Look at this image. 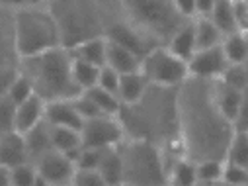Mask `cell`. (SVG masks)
Segmentation results:
<instances>
[{"label":"cell","instance_id":"obj_1","mask_svg":"<svg viewBox=\"0 0 248 186\" xmlns=\"http://www.w3.org/2000/svg\"><path fill=\"white\" fill-rule=\"evenodd\" d=\"M176 108L184 155L194 163L207 159L225 161L234 128L217 106L215 81L188 77L178 86Z\"/></svg>","mask_w":248,"mask_h":186},{"label":"cell","instance_id":"obj_2","mask_svg":"<svg viewBox=\"0 0 248 186\" xmlns=\"http://www.w3.org/2000/svg\"><path fill=\"white\" fill-rule=\"evenodd\" d=\"M176 92L178 88L149 85L141 100L121 106L117 118L125 139H143L160 147L180 141Z\"/></svg>","mask_w":248,"mask_h":186},{"label":"cell","instance_id":"obj_3","mask_svg":"<svg viewBox=\"0 0 248 186\" xmlns=\"http://www.w3.org/2000/svg\"><path fill=\"white\" fill-rule=\"evenodd\" d=\"M18 71L45 102L73 100L80 94L73 79V53L69 47H55L31 57H22Z\"/></svg>","mask_w":248,"mask_h":186},{"label":"cell","instance_id":"obj_4","mask_svg":"<svg viewBox=\"0 0 248 186\" xmlns=\"http://www.w3.org/2000/svg\"><path fill=\"white\" fill-rule=\"evenodd\" d=\"M108 4L155 47L166 45L184 24L190 22L176 10L174 0H108Z\"/></svg>","mask_w":248,"mask_h":186},{"label":"cell","instance_id":"obj_5","mask_svg":"<svg viewBox=\"0 0 248 186\" xmlns=\"http://www.w3.org/2000/svg\"><path fill=\"white\" fill-rule=\"evenodd\" d=\"M55 16L65 47L104 35V0H45Z\"/></svg>","mask_w":248,"mask_h":186},{"label":"cell","instance_id":"obj_6","mask_svg":"<svg viewBox=\"0 0 248 186\" xmlns=\"http://www.w3.org/2000/svg\"><path fill=\"white\" fill-rule=\"evenodd\" d=\"M16 43L20 59L65 47L59 24L45 4L16 8Z\"/></svg>","mask_w":248,"mask_h":186},{"label":"cell","instance_id":"obj_7","mask_svg":"<svg viewBox=\"0 0 248 186\" xmlns=\"http://www.w3.org/2000/svg\"><path fill=\"white\" fill-rule=\"evenodd\" d=\"M123 186H166L168 167L160 145L143 139H125L121 145Z\"/></svg>","mask_w":248,"mask_h":186},{"label":"cell","instance_id":"obj_8","mask_svg":"<svg viewBox=\"0 0 248 186\" xmlns=\"http://www.w3.org/2000/svg\"><path fill=\"white\" fill-rule=\"evenodd\" d=\"M141 73L149 85L178 88L188 79V63L176 57L166 45L153 47L141 61Z\"/></svg>","mask_w":248,"mask_h":186},{"label":"cell","instance_id":"obj_9","mask_svg":"<svg viewBox=\"0 0 248 186\" xmlns=\"http://www.w3.org/2000/svg\"><path fill=\"white\" fill-rule=\"evenodd\" d=\"M82 147H94V149H108L117 147L125 141V132L117 116H98L84 119L80 128Z\"/></svg>","mask_w":248,"mask_h":186},{"label":"cell","instance_id":"obj_10","mask_svg":"<svg viewBox=\"0 0 248 186\" xmlns=\"http://www.w3.org/2000/svg\"><path fill=\"white\" fill-rule=\"evenodd\" d=\"M223 43V41H221ZM213 45L205 49H198L190 61H188V75L196 79H207V81H217L225 75L229 69V59L223 51V45Z\"/></svg>","mask_w":248,"mask_h":186},{"label":"cell","instance_id":"obj_11","mask_svg":"<svg viewBox=\"0 0 248 186\" xmlns=\"http://www.w3.org/2000/svg\"><path fill=\"white\" fill-rule=\"evenodd\" d=\"M33 165L37 174L49 186H71L73 176L77 172V163L69 155L59 153L55 149L41 155Z\"/></svg>","mask_w":248,"mask_h":186},{"label":"cell","instance_id":"obj_12","mask_svg":"<svg viewBox=\"0 0 248 186\" xmlns=\"http://www.w3.org/2000/svg\"><path fill=\"white\" fill-rule=\"evenodd\" d=\"M20 53L16 43V8L0 4V67H18Z\"/></svg>","mask_w":248,"mask_h":186},{"label":"cell","instance_id":"obj_13","mask_svg":"<svg viewBox=\"0 0 248 186\" xmlns=\"http://www.w3.org/2000/svg\"><path fill=\"white\" fill-rule=\"evenodd\" d=\"M45 121L49 123V126L73 128V130H80L82 123H84V119L80 118V114L75 108L73 100L47 102V106H45Z\"/></svg>","mask_w":248,"mask_h":186},{"label":"cell","instance_id":"obj_14","mask_svg":"<svg viewBox=\"0 0 248 186\" xmlns=\"http://www.w3.org/2000/svg\"><path fill=\"white\" fill-rule=\"evenodd\" d=\"M45 106L47 102L39 98L37 94L30 96L26 102L16 106V132L18 134H28L35 126L45 119Z\"/></svg>","mask_w":248,"mask_h":186},{"label":"cell","instance_id":"obj_15","mask_svg":"<svg viewBox=\"0 0 248 186\" xmlns=\"http://www.w3.org/2000/svg\"><path fill=\"white\" fill-rule=\"evenodd\" d=\"M24 163H30L24 134L12 132L0 137V165L6 169H14Z\"/></svg>","mask_w":248,"mask_h":186},{"label":"cell","instance_id":"obj_16","mask_svg":"<svg viewBox=\"0 0 248 186\" xmlns=\"http://www.w3.org/2000/svg\"><path fill=\"white\" fill-rule=\"evenodd\" d=\"M141 61H143V59H141L137 53H133L131 49L108 41L106 65H108V67H111L113 71H117L119 75L141 71Z\"/></svg>","mask_w":248,"mask_h":186},{"label":"cell","instance_id":"obj_17","mask_svg":"<svg viewBox=\"0 0 248 186\" xmlns=\"http://www.w3.org/2000/svg\"><path fill=\"white\" fill-rule=\"evenodd\" d=\"M73 57L84 63H90L94 67H104L106 65V55H108V39L104 35L90 37L86 41L77 43L75 47H69Z\"/></svg>","mask_w":248,"mask_h":186},{"label":"cell","instance_id":"obj_18","mask_svg":"<svg viewBox=\"0 0 248 186\" xmlns=\"http://www.w3.org/2000/svg\"><path fill=\"white\" fill-rule=\"evenodd\" d=\"M49 135H51V145H53L55 151L69 155L73 161L77 159L78 151L82 149L80 130L61 128V126H49Z\"/></svg>","mask_w":248,"mask_h":186},{"label":"cell","instance_id":"obj_19","mask_svg":"<svg viewBox=\"0 0 248 186\" xmlns=\"http://www.w3.org/2000/svg\"><path fill=\"white\" fill-rule=\"evenodd\" d=\"M98 172L102 174L108 186H123V157L119 145L104 149L98 165Z\"/></svg>","mask_w":248,"mask_h":186},{"label":"cell","instance_id":"obj_20","mask_svg":"<svg viewBox=\"0 0 248 186\" xmlns=\"http://www.w3.org/2000/svg\"><path fill=\"white\" fill-rule=\"evenodd\" d=\"M147 88H149V81L145 79V75L141 71L125 73V75H121V79H119L117 98L121 100V106L135 104L137 100H141V96L147 92Z\"/></svg>","mask_w":248,"mask_h":186},{"label":"cell","instance_id":"obj_21","mask_svg":"<svg viewBox=\"0 0 248 186\" xmlns=\"http://www.w3.org/2000/svg\"><path fill=\"white\" fill-rule=\"evenodd\" d=\"M166 47H168L176 57H180L182 61H186V63H188L190 57L198 51V47H196V34H194V22L190 20L188 24H184V26L170 37V41L166 43Z\"/></svg>","mask_w":248,"mask_h":186},{"label":"cell","instance_id":"obj_22","mask_svg":"<svg viewBox=\"0 0 248 186\" xmlns=\"http://www.w3.org/2000/svg\"><path fill=\"white\" fill-rule=\"evenodd\" d=\"M242 94H244V90H238V88L227 85L221 79L215 81V100H217V106L225 114V118L231 119V123H232V119L236 116V110H238L240 100H242Z\"/></svg>","mask_w":248,"mask_h":186},{"label":"cell","instance_id":"obj_23","mask_svg":"<svg viewBox=\"0 0 248 186\" xmlns=\"http://www.w3.org/2000/svg\"><path fill=\"white\" fill-rule=\"evenodd\" d=\"M24 137H26V145H28L30 163H35L41 155H45L47 151L53 149L51 135H49V123L45 119L39 123V126H35L31 132L24 134Z\"/></svg>","mask_w":248,"mask_h":186},{"label":"cell","instance_id":"obj_24","mask_svg":"<svg viewBox=\"0 0 248 186\" xmlns=\"http://www.w3.org/2000/svg\"><path fill=\"white\" fill-rule=\"evenodd\" d=\"M223 51L231 65H242L248 61V32H232L223 37Z\"/></svg>","mask_w":248,"mask_h":186},{"label":"cell","instance_id":"obj_25","mask_svg":"<svg viewBox=\"0 0 248 186\" xmlns=\"http://www.w3.org/2000/svg\"><path fill=\"white\" fill-rule=\"evenodd\" d=\"M168 184L170 186H196L198 172L196 163L188 157H180L168 167Z\"/></svg>","mask_w":248,"mask_h":186},{"label":"cell","instance_id":"obj_26","mask_svg":"<svg viewBox=\"0 0 248 186\" xmlns=\"http://www.w3.org/2000/svg\"><path fill=\"white\" fill-rule=\"evenodd\" d=\"M209 18L219 28L223 37L238 30L236 20H234V0H215V6L211 10Z\"/></svg>","mask_w":248,"mask_h":186},{"label":"cell","instance_id":"obj_27","mask_svg":"<svg viewBox=\"0 0 248 186\" xmlns=\"http://www.w3.org/2000/svg\"><path fill=\"white\" fill-rule=\"evenodd\" d=\"M192 22H194V34H196V47L198 49L213 47V45H219L223 41V34L211 22L209 16H200V18H194Z\"/></svg>","mask_w":248,"mask_h":186},{"label":"cell","instance_id":"obj_28","mask_svg":"<svg viewBox=\"0 0 248 186\" xmlns=\"http://www.w3.org/2000/svg\"><path fill=\"white\" fill-rule=\"evenodd\" d=\"M98 73H100V67H94L90 63H84V61H78L73 57V79H75V85L78 86L80 92L96 86Z\"/></svg>","mask_w":248,"mask_h":186},{"label":"cell","instance_id":"obj_29","mask_svg":"<svg viewBox=\"0 0 248 186\" xmlns=\"http://www.w3.org/2000/svg\"><path fill=\"white\" fill-rule=\"evenodd\" d=\"M92 100L94 104L98 106V110L104 114V116H117L119 110H121V100L117 98V94H111L100 86H92L88 90H84Z\"/></svg>","mask_w":248,"mask_h":186},{"label":"cell","instance_id":"obj_30","mask_svg":"<svg viewBox=\"0 0 248 186\" xmlns=\"http://www.w3.org/2000/svg\"><path fill=\"white\" fill-rule=\"evenodd\" d=\"M225 161L248 169V134L246 132H234L232 134Z\"/></svg>","mask_w":248,"mask_h":186},{"label":"cell","instance_id":"obj_31","mask_svg":"<svg viewBox=\"0 0 248 186\" xmlns=\"http://www.w3.org/2000/svg\"><path fill=\"white\" fill-rule=\"evenodd\" d=\"M223 167L225 161L221 159H207L196 163V172H198V182H215L223 178Z\"/></svg>","mask_w":248,"mask_h":186},{"label":"cell","instance_id":"obj_32","mask_svg":"<svg viewBox=\"0 0 248 186\" xmlns=\"http://www.w3.org/2000/svg\"><path fill=\"white\" fill-rule=\"evenodd\" d=\"M16 132V104L8 96H0V137Z\"/></svg>","mask_w":248,"mask_h":186},{"label":"cell","instance_id":"obj_33","mask_svg":"<svg viewBox=\"0 0 248 186\" xmlns=\"http://www.w3.org/2000/svg\"><path fill=\"white\" fill-rule=\"evenodd\" d=\"M35 92H33V88H31V83L18 71V75H16V79L12 81V85H10V88H8V92H6V96L18 106V104H22V102H26L30 96H33Z\"/></svg>","mask_w":248,"mask_h":186},{"label":"cell","instance_id":"obj_34","mask_svg":"<svg viewBox=\"0 0 248 186\" xmlns=\"http://www.w3.org/2000/svg\"><path fill=\"white\" fill-rule=\"evenodd\" d=\"M37 180V170L33 163H24L10 169V182L12 186H33Z\"/></svg>","mask_w":248,"mask_h":186},{"label":"cell","instance_id":"obj_35","mask_svg":"<svg viewBox=\"0 0 248 186\" xmlns=\"http://www.w3.org/2000/svg\"><path fill=\"white\" fill-rule=\"evenodd\" d=\"M221 180H223L225 184H229V186H248V169L225 161L223 178H221Z\"/></svg>","mask_w":248,"mask_h":186},{"label":"cell","instance_id":"obj_36","mask_svg":"<svg viewBox=\"0 0 248 186\" xmlns=\"http://www.w3.org/2000/svg\"><path fill=\"white\" fill-rule=\"evenodd\" d=\"M71 186H108L102 174L94 169H77Z\"/></svg>","mask_w":248,"mask_h":186},{"label":"cell","instance_id":"obj_37","mask_svg":"<svg viewBox=\"0 0 248 186\" xmlns=\"http://www.w3.org/2000/svg\"><path fill=\"white\" fill-rule=\"evenodd\" d=\"M102 153L104 149H94V147H82L75 159L77 163V169H94L98 170V165H100V159H102Z\"/></svg>","mask_w":248,"mask_h":186},{"label":"cell","instance_id":"obj_38","mask_svg":"<svg viewBox=\"0 0 248 186\" xmlns=\"http://www.w3.org/2000/svg\"><path fill=\"white\" fill-rule=\"evenodd\" d=\"M119 79H121V75H119L117 71H113L111 67L104 65V67H100L96 86H100V88H104V90H108V92H111V94H117Z\"/></svg>","mask_w":248,"mask_h":186},{"label":"cell","instance_id":"obj_39","mask_svg":"<svg viewBox=\"0 0 248 186\" xmlns=\"http://www.w3.org/2000/svg\"><path fill=\"white\" fill-rule=\"evenodd\" d=\"M73 104H75V108L78 110V114H80L82 119H90V118L104 116V114L98 110V106L94 104V100H92L86 92H80L78 96H75V98H73Z\"/></svg>","mask_w":248,"mask_h":186},{"label":"cell","instance_id":"obj_40","mask_svg":"<svg viewBox=\"0 0 248 186\" xmlns=\"http://www.w3.org/2000/svg\"><path fill=\"white\" fill-rule=\"evenodd\" d=\"M232 128H234V132H248V90H244V94H242L240 106L232 119Z\"/></svg>","mask_w":248,"mask_h":186},{"label":"cell","instance_id":"obj_41","mask_svg":"<svg viewBox=\"0 0 248 186\" xmlns=\"http://www.w3.org/2000/svg\"><path fill=\"white\" fill-rule=\"evenodd\" d=\"M16 75H18V67H0V96H6Z\"/></svg>","mask_w":248,"mask_h":186},{"label":"cell","instance_id":"obj_42","mask_svg":"<svg viewBox=\"0 0 248 186\" xmlns=\"http://www.w3.org/2000/svg\"><path fill=\"white\" fill-rule=\"evenodd\" d=\"M174 6L186 20L196 18V0H174Z\"/></svg>","mask_w":248,"mask_h":186},{"label":"cell","instance_id":"obj_43","mask_svg":"<svg viewBox=\"0 0 248 186\" xmlns=\"http://www.w3.org/2000/svg\"><path fill=\"white\" fill-rule=\"evenodd\" d=\"M215 6V0H196V18L209 16Z\"/></svg>","mask_w":248,"mask_h":186},{"label":"cell","instance_id":"obj_44","mask_svg":"<svg viewBox=\"0 0 248 186\" xmlns=\"http://www.w3.org/2000/svg\"><path fill=\"white\" fill-rule=\"evenodd\" d=\"M0 4H6L12 8H22V6H31V4H45V0H0Z\"/></svg>","mask_w":248,"mask_h":186},{"label":"cell","instance_id":"obj_45","mask_svg":"<svg viewBox=\"0 0 248 186\" xmlns=\"http://www.w3.org/2000/svg\"><path fill=\"white\" fill-rule=\"evenodd\" d=\"M0 186H12L10 182V169L0 165Z\"/></svg>","mask_w":248,"mask_h":186},{"label":"cell","instance_id":"obj_46","mask_svg":"<svg viewBox=\"0 0 248 186\" xmlns=\"http://www.w3.org/2000/svg\"><path fill=\"white\" fill-rule=\"evenodd\" d=\"M196 186H229V184H225L223 180H215V182H198Z\"/></svg>","mask_w":248,"mask_h":186},{"label":"cell","instance_id":"obj_47","mask_svg":"<svg viewBox=\"0 0 248 186\" xmlns=\"http://www.w3.org/2000/svg\"><path fill=\"white\" fill-rule=\"evenodd\" d=\"M242 2H248V0H242Z\"/></svg>","mask_w":248,"mask_h":186},{"label":"cell","instance_id":"obj_48","mask_svg":"<svg viewBox=\"0 0 248 186\" xmlns=\"http://www.w3.org/2000/svg\"><path fill=\"white\" fill-rule=\"evenodd\" d=\"M166 186H170V184H166Z\"/></svg>","mask_w":248,"mask_h":186},{"label":"cell","instance_id":"obj_49","mask_svg":"<svg viewBox=\"0 0 248 186\" xmlns=\"http://www.w3.org/2000/svg\"><path fill=\"white\" fill-rule=\"evenodd\" d=\"M246 134H248V132H246Z\"/></svg>","mask_w":248,"mask_h":186}]
</instances>
